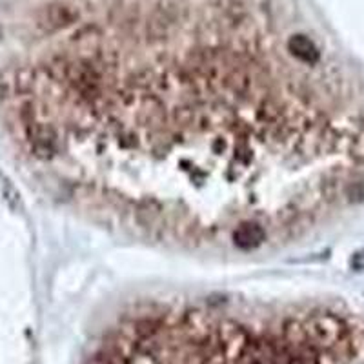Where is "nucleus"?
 <instances>
[{
  "label": "nucleus",
  "instance_id": "3",
  "mask_svg": "<svg viewBox=\"0 0 364 364\" xmlns=\"http://www.w3.org/2000/svg\"><path fill=\"white\" fill-rule=\"evenodd\" d=\"M73 21H75V13L71 11V8H69V5L58 4V2L44 5V8L36 13V26L46 33L58 32V30L69 26Z\"/></svg>",
  "mask_w": 364,
  "mask_h": 364
},
{
  "label": "nucleus",
  "instance_id": "10",
  "mask_svg": "<svg viewBox=\"0 0 364 364\" xmlns=\"http://www.w3.org/2000/svg\"><path fill=\"white\" fill-rule=\"evenodd\" d=\"M0 36H2V27H0Z\"/></svg>",
  "mask_w": 364,
  "mask_h": 364
},
{
  "label": "nucleus",
  "instance_id": "2",
  "mask_svg": "<svg viewBox=\"0 0 364 364\" xmlns=\"http://www.w3.org/2000/svg\"><path fill=\"white\" fill-rule=\"evenodd\" d=\"M22 122L26 128L27 141L32 142L33 153L41 159H49V157L55 155L57 133L52 126L46 124V122H38L30 106H24V109H22Z\"/></svg>",
  "mask_w": 364,
  "mask_h": 364
},
{
  "label": "nucleus",
  "instance_id": "5",
  "mask_svg": "<svg viewBox=\"0 0 364 364\" xmlns=\"http://www.w3.org/2000/svg\"><path fill=\"white\" fill-rule=\"evenodd\" d=\"M288 49L295 58H299L301 62L306 64H317L321 58V52H319L317 44L306 35H291L288 41Z\"/></svg>",
  "mask_w": 364,
  "mask_h": 364
},
{
  "label": "nucleus",
  "instance_id": "1",
  "mask_svg": "<svg viewBox=\"0 0 364 364\" xmlns=\"http://www.w3.org/2000/svg\"><path fill=\"white\" fill-rule=\"evenodd\" d=\"M304 330H306L308 341L313 346H324V348L337 346L348 335L343 319H339L337 315H332V313H315L308 319Z\"/></svg>",
  "mask_w": 364,
  "mask_h": 364
},
{
  "label": "nucleus",
  "instance_id": "4",
  "mask_svg": "<svg viewBox=\"0 0 364 364\" xmlns=\"http://www.w3.org/2000/svg\"><path fill=\"white\" fill-rule=\"evenodd\" d=\"M266 240L264 228L257 223H240L234 231V242L240 250H255Z\"/></svg>",
  "mask_w": 364,
  "mask_h": 364
},
{
  "label": "nucleus",
  "instance_id": "9",
  "mask_svg": "<svg viewBox=\"0 0 364 364\" xmlns=\"http://www.w3.org/2000/svg\"><path fill=\"white\" fill-rule=\"evenodd\" d=\"M86 364H113V361H111V357L106 354H97L93 355V357H89L88 363Z\"/></svg>",
  "mask_w": 364,
  "mask_h": 364
},
{
  "label": "nucleus",
  "instance_id": "7",
  "mask_svg": "<svg viewBox=\"0 0 364 364\" xmlns=\"http://www.w3.org/2000/svg\"><path fill=\"white\" fill-rule=\"evenodd\" d=\"M343 195L350 203H363L364 201V173L354 175L344 181Z\"/></svg>",
  "mask_w": 364,
  "mask_h": 364
},
{
  "label": "nucleus",
  "instance_id": "6",
  "mask_svg": "<svg viewBox=\"0 0 364 364\" xmlns=\"http://www.w3.org/2000/svg\"><path fill=\"white\" fill-rule=\"evenodd\" d=\"M288 364H321L315 346L308 343L288 346Z\"/></svg>",
  "mask_w": 364,
  "mask_h": 364
},
{
  "label": "nucleus",
  "instance_id": "8",
  "mask_svg": "<svg viewBox=\"0 0 364 364\" xmlns=\"http://www.w3.org/2000/svg\"><path fill=\"white\" fill-rule=\"evenodd\" d=\"M352 157L357 162H364V131L355 137L354 146H352Z\"/></svg>",
  "mask_w": 364,
  "mask_h": 364
}]
</instances>
